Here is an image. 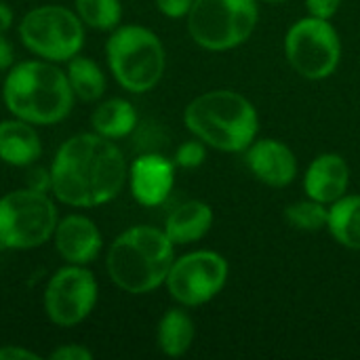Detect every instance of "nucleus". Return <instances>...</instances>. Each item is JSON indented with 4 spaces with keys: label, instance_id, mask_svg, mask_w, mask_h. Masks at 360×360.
I'll list each match as a JSON object with an SVG mask.
<instances>
[{
    "label": "nucleus",
    "instance_id": "31",
    "mask_svg": "<svg viewBox=\"0 0 360 360\" xmlns=\"http://www.w3.org/2000/svg\"><path fill=\"white\" fill-rule=\"evenodd\" d=\"M13 25V8L0 0V34H4Z\"/></svg>",
    "mask_w": 360,
    "mask_h": 360
},
{
    "label": "nucleus",
    "instance_id": "27",
    "mask_svg": "<svg viewBox=\"0 0 360 360\" xmlns=\"http://www.w3.org/2000/svg\"><path fill=\"white\" fill-rule=\"evenodd\" d=\"M51 360H93V352L80 344H68V346H59L55 348L51 354Z\"/></svg>",
    "mask_w": 360,
    "mask_h": 360
},
{
    "label": "nucleus",
    "instance_id": "14",
    "mask_svg": "<svg viewBox=\"0 0 360 360\" xmlns=\"http://www.w3.org/2000/svg\"><path fill=\"white\" fill-rule=\"evenodd\" d=\"M53 243L59 257L65 264L74 266L93 264L103 247V238L97 224L82 213H70L61 217L53 232Z\"/></svg>",
    "mask_w": 360,
    "mask_h": 360
},
{
    "label": "nucleus",
    "instance_id": "16",
    "mask_svg": "<svg viewBox=\"0 0 360 360\" xmlns=\"http://www.w3.org/2000/svg\"><path fill=\"white\" fill-rule=\"evenodd\" d=\"M42 156V141L34 124L21 118L0 122V160L8 167L27 169Z\"/></svg>",
    "mask_w": 360,
    "mask_h": 360
},
{
    "label": "nucleus",
    "instance_id": "5",
    "mask_svg": "<svg viewBox=\"0 0 360 360\" xmlns=\"http://www.w3.org/2000/svg\"><path fill=\"white\" fill-rule=\"evenodd\" d=\"M105 59L114 80L129 93L152 91L165 76L167 51L162 40L150 27L127 23L110 32Z\"/></svg>",
    "mask_w": 360,
    "mask_h": 360
},
{
    "label": "nucleus",
    "instance_id": "20",
    "mask_svg": "<svg viewBox=\"0 0 360 360\" xmlns=\"http://www.w3.org/2000/svg\"><path fill=\"white\" fill-rule=\"evenodd\" d=\"M327 230L344 249L360 251V194H346L329 205Z\"/></svg>",
    "mask_w": 360,
    "mask_h": 360
},
{
    "label": "nucleus",
    "instance_id": "15",
    "mask_svg": "<svg viewBox=\"0 0 360 360\" xmlns=\"http://www.w3.org/2000/svg\"><path fill=\"white\" fill-rule=\"evenodd\" d=\"M350 188V165L338 152L319 154L304 173V192L323 205H333L348 194Z\"/></svg>",
    "mask_w": 360,
    "mask_h": 360
},
{
    "label": "nucleus",
    "instance_id": "26",
    "mask_svg": "<svg viewBox=\"0 0 360 360\" xmlns=\"http://www.w3.org/2000/svg\"><path fill=\"white\" fill-rule=\"evenodd\" d=\"M154 4H156V8L165 17H169V19H184V17H188L194 0H154Z\"/></svg>",
    "mask_w": 360,
    "mask_h": 360
},
{
    "label": "nucleus",
    "instance_id": "32",
    "mask_svg": "<svg viewBox=\"0 0 360 360\" xmlns=\"http://www.w3.org/2000/svg\"><path fill=\"white\" fill-rule=\"evenodd\" d=\"M259 2H272V4H278V2H289V0H259Z\"/></svg>",
    "mask_w": 360,
    "mask_h": 360
},
{
    "label": "nucleus",
    "instance_id": "29",
    "mask_svg": "<svg viewBox=\"0 0 360 360\" xmlns=\"http://www.w3.org/2000/svg\"><path fill=\"white\" fill-rule=\"evenodd\" d=\"M0 360H40V354L21 346H0Z\"/></svg>",
    "mask_w": 360,
    "mask_h": 360
},
{
    "label": "nucleus",
    "instance_id": "1",
    "mask_svg": "<svg viewBox=\"0 0 360 360\" xmlns=\"http://www.w3.org/2000/svg\"><path fill=\"white\" fill-rule=\"evenodd\" d=\"M51 194L74 209L112 202L127 186L129 165L116 141L91 133L65 139L51 162Z\"/></svg>",
    "mask_w": 360,
    "mask_h": 360
},
{
    "label": "nucleus",
    "instance_id": "30",
    "mask_svg": "<svg viewBox=\"0 0 360 360\" xmlns=\"http://www.w3.org/2000/svg\"><path fill=\"white\" fill-rule=\"evenodd\" d=\"M15 63V53L13 44L6 40L4 34H0V72H8Z\"/></svg>",
    "mask_w": 360,
    "mask_h": 360
},
{
    "label": "nucleus",
    "instance_id": "2",
    "mask_svg": "<svg viewBox=\"0 0 360 360\" xmlns=\"http://www.w3.org/2000/svg\"><path fill=\"white\" fill-rule=\"evenodd\" d=\"M2 101L11 116L51 127L70 116L76 97L65 70L36 57L13 63L2 82Z\"/></svg>",
    "mask_w": 360,
    "mask_h": 360
},
{
    "label": "nucleus",
    "instance_id": "11",
    "mask_svg": "<svg viewBox=\"0 0 360 360\" xmlns=\"http://www.w3.org/2000/svg\"><path fill=\"white\" fill-rule=\"evenodd\" d=\"M99 297L97 278L86 266L65 264L46 283L42 306L46 319L57 327H76L89 319Z\"/></svg>",
    "mask_w": 360,
    "mask_h": 360
},
{
    "label": "nucleus",
    "instance_id": "3",
    "mask_svg": "<svg viewBox=\"0 0 360 360\" xmlns=\"http://www.w3.org/2000/svg\"><path fill=\"white\" fill-rule=\"evenodd\" d=\"M184 124L192 137L228 154H243L259 135L257 108L234 89L196 95L184 110Z\"/></svg>",
    "mask_w": 360,
    "mask_h": 360
},
{
    "label": "nucleus",
    "instance_id": "21",
    "mask_svg": "<svg viewBox=\"0 0 360 360\" xmlns=\"http://www.w3.org/2000/svg\"><path fill=\"white\" fill-rule=\"evenodd\" d=\"M70 86L74 91V97L84 103H95L105 93V74L99 68V63L91 57L76 55L68 61L65 68Z\"/></svg>",
    "mask_w": 360,
    "mask_h": 360
},
{
    "label": "nucleus",
    "instance_id": "25",
    "mask_svg": "<svg viewBox=\"0 0 360 360\" xmlns=\"http://www.w3.org/2000/svg\"><path fill=\"white\" fill-rule=\"evenodd\" d=\"M25 188L30 190H36V192H44L49 194L53 190V177H51V169H44V167H34L30 165L27 167V173H25Z\"/></svg>",
    "mask_w": 360,
    "mask_h": 360
},
{
    "label": "nucleus",
    "instance_id": "7",
    "mask_svg": "<svg viewBox=\"0 0 360 360\" xmlns=\"http://www.w3.org/2000/svg\"><path fill=\"white\" fill-rule=\"evenodd\" d=\"M59 215L53 198L30 188L0 196V249L32 251L53 238Z\"/></svg>",
    "mask_w": 360,
    "mask_h": 360
},
{
    "label": "nucleus",
    "instance_id": "12",
    "mask_svg": "<svg viewBox=\"0 0 360 360\" xmlns=\"http://www.w3.org/2000/svg\"><path fill=\"white\" fill-rule=\"evenodd\" d=\"M243 160L247 171L268 188H287L297 177V156L281 139L257 137L245 152Z\"/></svg>",
    "mask_w": 360,
    "mask_h": 360
},
{
    "label": "nucleus",
    "instance_id": "6",
    "mask_svg": "<svg viewBox=\"0 0 360 360\" xmlns=\"http://www.w3.org/2000/svg\"><path fill=\"white\" fill-rule=\"evenodd\" d=\"M190 38L205 51L221 53L245 44L259 23V0H194Z\"/></svg>",
    "mask_w": 360,
    "mask_h": 360
},
{
    "label": "nucleus",
    "instance_id": "8",
    "mask_svg": "<svg viewBox=\"0 0 360 360\" xmlns=\"http://www.w3.org/2000/svg\"><path fill=\"white\" fill-rule=\"evenodd\" d=\"M17 32L21 44L34 57L53 63H68L84 46V23L74 8L61 4H42L27 11Z\"/></svg>",
    "mask_w": 360,
    "mask_h": 360
},
{
    "label": "nucleus",
    "instance_id": "10",
    "mask_svg": "<svg viewBox=\"0 0 360 360\" xmlns=\"http://www.w3.org/2000/svg\"><path fill=\"white\" fill-rule=\"evenodd\" d=\"M230 276L228 259L211 249H196L175 257L165 287L184 308H198L215 300Z\"/></svg>",
    "mask_w": 360,
    "mask_h": 360
},
{
    "label": "nucleus",
    "instance_id": "4",
    "mask_svg": "<svg viewBox=\"0 0 360 360\" xmlns=\"http://www.w3.org/2000/svg\"><path fill=\"white\" fill-rule=\"evenodd\" d=\"M173 262L175 245L165 230L154 226H133L112 240L105 270L120 291L146 295L165 285Z\"/></svg>",
    "mask_w": 360,
    "mask_h": 360
},
{
    "label": "nucleus",
    "instance_id": "19",
    "mask_svg": "<svg viewBox=\"0 0 360 360\" xmlns=\"http://www.w3.org/2000/svg\"><path fill=\"white\" fill-rule=\"evenodd\" d=\"M137 110L129 99L112 97L101 101L91 114V129L105 139H124L137 127Z\"/></svg>",
    "mask_w": 360,
    "mask_h": 360
},
{
    "label": "nucleus",
    "instance_id": "13",
    "mask_svg": "<svg viewBox=\"0 0 360 360\" xmlns=\"http://www.w3.org/2000/svg\"><path fill=\"white\" fill-rule=\"evenodd\" d=\"M127 184L141 207H160L173 192L175 162L158 152L141 154L129 165Z\"/></svg>",
    "mask_w": 360,
    "mask_h": 360
},
{
    "label": "nucleus",
    "instance_id": "9",
    "mask_svg": "<svg viewBox=\"0 0 360 360\" xmlns=\"http://www.w3.org/2000/svg\"><path fill=\"white\" fill-rule=\"evenodd\" d=\"M285 57L291 70L312 82L327 80L342 63V38L331 19L306 15L285 34Z\"/></svg>",
    "mask_w": 360,
    "mask_h": 360
},
{
    "label": "nucleus",
    "instance_id": "28",
    "mask_svg": "<svg viewBox=\"0 0 360 360\" xmlns=\"http://www.w3.org/2000/svg\"><path fill=\"white\" fill-rule=\"evenodd\" d=\"M344 0H306L308 15L321 17V19H333L340 11Z\"/></svg>",
    "mask_w": 360,
    "mask_h": 360
},
{
    "label": "nucleus",
    "instance_id": "24",
    "mask_svg": "<svg viewBox=\"0 0 360 360\" xmlns=\"http://www.w3.org/2000/svg\"><path fill=\"white\" fill-rule=\"evenodd\" d=\"M207 150H209V146L205 141H200L198 137H192L177 146L173 162L179 169H198L207 160Z\"/></svg>",
    "mask_w": 360,
    "mask_h": 360
},
{
    "label": "nucleus",
    "instance_id": "18",
    "mask_svg": "<svg viewBox=\"0 0 360 360\" xmlns=\"http://www.w3.org/2000/svg\"><path fill=\"white\" fill-rule=\"evenodd\" d=\"M194 338H196V327L184 306L169 308L160 316L156 327V344L165 356L179 359L188 354V350L194 344Z\"/></svg>",
    "mask_w": 360,
    "mask_h": 360
},
{
    "label": "nucleus",
    "instance_id": "23",
    "mask_svg": "<svg viewBox=\"0 0 360 360\" xmlns=\"http://www.w3.org/2000/svg\"><path fill=\"white\" fill-rule=\"evenodd\" d=\"M285 219L293 230L300 232H321L327 230L329 221V205H323L314 198H304L287 205Z\"/></svg>",
    "mask_w": 360,
    "mask_h": 360
},
{
    "label": "nucleus",
    "instance_id": "17",
    "mask_svg": "<svg viewBox=\"0 0 360 360\" xmlns=\"http://www.w3.org/2000/svg\"><path fill=\"white\" fill-rule=\"evenodd\" d=\"M215 215L209 202L205 200H186L175 207L165 221V232L175 247H186L202 240L213 228Z\"/></svg>",
    "mask_w": 360,
    "mask_h": 360
},
{
    "label": "nucleus",
    "instance_id": "22",
    "mask_svg": "<svg viewBox=\"0 0 360 360\" xmlns=\"http://www.w3.org/2000/svg\"><path fill=\"white\" fill-rule=\"evenodd\" d=\"M74 11L84 27L112 32L122 21L120 0H74Z\"/></svg>",
    "mask_w": 360,
    "mask_h": 360
}]
</instances>
